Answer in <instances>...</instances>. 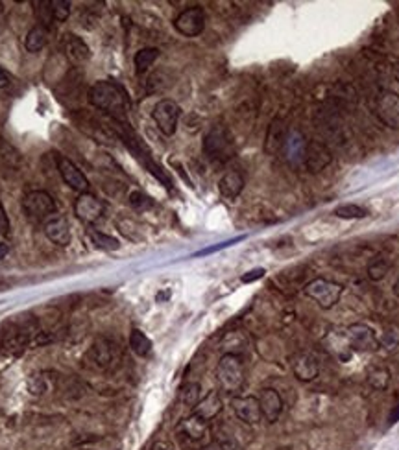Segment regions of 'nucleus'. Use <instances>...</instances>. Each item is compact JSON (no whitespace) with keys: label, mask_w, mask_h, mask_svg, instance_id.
Wrapping results in <instances>:
<instances>
[{"label":"nucleus","mask_w":399,"mask_h":450,"mask_svg":"<svg viewBox=\"0 0 399 450\" xmlns=\"http://www.w3.org/2000/svg\"><path fill=\"white\" fill-rule=\"evenodd\" d=\"M87 98H89V103H91L93 108L100 109L102 113L108 114L109 119H113L115 122L126 124L130 98H128V92L124 91V87L119 85L117 81H97L89 89V92H87Z\"/></svg>","instance_id":"f257e3e1"},{"label":"nucleus","mask_w":399,"mask_h":450,"mask_svg":"<svg viewBox=\"0 0 399 450\" xmlns=\"http://www.w3.org/2000/svg\"><path fill=\"white\" fill-rule=\"evenodd\" d=\"M217 382L220 386V391L226 395H237L240 389L244 388L246 380V371H244V362L240 358L239 354L235 353H226L220 356L217 364Z\"/></svg>","instance_id":"f03ea898"},{"label":"nucleus","mask_w":399,"mask_h":450,"mask_svg":"<svg viewBox=\"0 0 399 450\" xmlns=\"http://www.w3.org/2000/svg\"><path fill=\"white\" fill-rule=\"evenodd\" d=\"M303 294L309 299H313L322 310H331L340 301V297L344 294V286L340 283H335V280L318 277V279H313L311 283L305 285Z\"/></svg>","instance_id":"7ed1b4c3"},{"label":"nucleus","mask_w":399,"mask_h":450,"mask_svg":"<svg viewBox=\"0 0 399 450\" xmlns=\"http://www.w3.org/2000/svg\"><path fill=\"white\" fill-rule=\"evenodd\" d=\"M204 154L211 161L226 163L233 157V139L224 125H213L204 137Z\"/></svg>","instance_id":"20e7f679"},{"label":"nucleus","mask_w":399,"mask_h":450,"mask_svg":"<svg viewBox=\"0 0 399 450\" xmlns=\"http://www.w3.org/2000/svg\"><path fill=\"white\" fill-rule=\"evenodd\" d=\"M57 211L56 200L46 190H30L23 198V212L30 222L41 223Z\"/></svg>","instance_id":"39448f33"},{"label":"nucleus","mask_w":399,"mask_h":450,"mask_svg":"<svg viewBox=\"0 0 399 450\" xmlns=\"http://www.w3.org/2000/svg\"><path fill=\"white\" fill-rule=\"evenodd\" d=\"M179 116H182V108H179V103L171 100V98H163L152 109V119H154L157 130L165 137H172L177 132Z\"/></svg>","instance_id":"423d86ee"},{"label":"nucleus","mask_w":399,"mask_h":450,"mask_svg":"<svg viewBox=\"0 0 399 450\" xmlns=\"http://www.w3.org/2000/svg\"><path fill=\"white\" fill-rule=\"evenodd\" d=\"M373 111L376 116L381 120L382 124L392 127V130H399V94L398 92L385 89L379 91L373 102Z\"/></svg>","instance_id":"0eeeda50"},{"label":"nucleus","mask_w":399,"mask_h":450,"mask_svg":"<svg viewBox=\"0 0 399 450\" xmlns=\"http://www.w3.org/2000/svg\"><path fill=\"white\" fill-rule=\"evenodd\" d=\"M174 28H176L177 34L183 35V37H188V39L198 37L206 30V12H204V8H185L174 19Z\"/></svg>","instance_id":"6e6552de"},{"label":"nucleus","mask_w":399,"mask_h":450,"mask_svg":"<svg viewBox=\"0 0 399 450\" xmlns=\"http://www.w3.org/2000/svg\"><path fill=\"white\" fill-rule=\"evenodd\" d=\"M344 338H346L349 347L353 351H359V353H373V351L381 347L376 331L371 327L364 325V323L349 325L344 332Z\"/></svg>","instance_id":"1a4fd4ad"},{"label":"nucleus","mask_w":399,"mask_h":450,"mask_svg":"<svg viewBox=\"0 0 399 450\" xmlns=\"http://www.w3.org/2000/svg\"><path fill=\"white\" fill-rule=\"evenodd\" d=\"M75 214L80 222L87 223V225H93L97 223L98 220H102L104 214H106V203L102 200H98L97 196L91 194V192H86V194H80L75 201Z\"/></svg>","instance_id":"9d476101"},{"label":"nucleus","mask_w":399,"mask_h":450,"mask_svg":"<svg viewBox=\"0 0 399 450\" xmlns=\"http://www.w3.org/2000/svg\"><path fill=\"white\" fill-rule=\"evenodd\" d=\"M56 161H57V170H59V176H61L63 183L70 187L76 192H80V194H86L89 192V179L86 177V174L78 168V166L69 159V157H65V155L56 154Z\"/></svg>","instance_id":"9b49d317"},{"label":"nucleus","mask_w":399,"mask_h":450,"mask_svg":"<svg viewBox=\"0 0 399 450\" xmlns=\"http://www.w3.org/2000/svg\"><path fill=\"white\" fill-rule=\"evenodd\" d=\"M292 373L300 382H313L320 375V360L311 351H300L291 358Z\"/></svg>","instance_id":"f8f14e48"},{"label":"nucleus","mask_w":399,"mask_h":450,"mask_svg":"<svg viewBox=\"0 0 399 450\" xmlns=\"http://www.w3.org/2000/svg\"><path fill=\"white\" fill-rule=\"evenodd\" d=\"M231 408H233L237 419L246 425H259L262 419L259 399L253 395H235L231 399Z\"/></svg>","instance_id":"ddd939ff"},{"label":"nucleus","mask_w":399,"mask_h":450,"mask_svg":"<svg viewBox=\"0 0 399 450\" xmlns=\"http://www.w3.org/2000/svg\"><path fill=\"white\" fill-rule=\"evenodd\" d=\"M333 163V154L331 150L327 148V144L320 143V141H311L307 143V150H305V159H303V165L307 168L311 174H318L324 168Z\"/></svg>","instance_id":"4468645a"},{"label":"nucleus","mask_w":399,"mask_h":450,"mask_svg":"<svg viewBox=\"0 0 399 450\" xmlns=\"http://www.w3.org/2000/svg\"><path fill=\"white\" fill-rule=\"evenodd\" d=\"M257 399H259V406H261V413L264 421L270 422V425L280 421L285 402H283V397H281L278 389L262 388Z\"/></svg>","instance_id":"2eb2a0df"},{"label":"nucleus","mask_w":399,"mask_h":450,"mask_svg":"<svg viewBox=\"0 0 399 450\" xmlns=\"http://www.w3.org/2000/svg\"><path fill=\"white\" fill-rule=\"evenodd\" d=\"M179 432L193 443H211V428H209V422L200 419L198 416L191 413L188 417H185L182 422H179Z\"/></svg>","instance_id":"dca6fc26"},{"label":"nucleus","mask_w":399,"mask_h":450,"mask_svg":"<svg viewBox=\"0 0 399 450\" xmlns=\"http://www.w3.org/2000/svg\"><path fill=\"white\" fill-rule=\"evenodd\" d=\"M305 150H307V141H305L302 132L292 130V132L286 133L285 144H283V155H285V159L289 161L291 165H303Z\"/></svg>","instance_id":"f3484780"},{"label":"nucleus","mask_w":399,"mask_h":450,"mask_svg":"<svg viewBox=\"0 0 399 450\" xmlns=\"http://www.w3.org/2000/svg\"><path fill=\"white\" fill-rule=\"evenodd\" d=\"M224 410V400L222 395L218 393L217 389H213L209 393L204 397V399H200V402L193 408L194 416H198L200 419H204V421L211 422L213 419H217Z\"/></svg>","instance_id":"a211bd4d"},{"label":"nucleus","mask_w":399,"mask_h":450,"mask_svg":"<svg viewBox=\"0 0 399 450\" xmlns=\"http://www.w3.org/2000/svg\"><path fill=\"white\" fill-rule=\"evenodd\" d=\"M91 356L93 360L97 362L98 367H102V369H111L120 358L117 343L109 342V340H106V338L98 340V342L93 345Z\"/></svg>","instance_id":"6ab92c4d"},{"label":"nucleus","mask_w":399,"mask_h":450,"mask_svg":"<svg viewBox=\"0 0 399 450\" xmlns=\"http://www.w3.org/2000/svg\"><path fill=\"white\" fill-rule=\"evenodd\" d=\"M45 234L46 238L50 240L52 244L65 247L70 244L72 234H70V225L69 220L65 216H54L45 223Z\"/></svg>","instance_id":"aec40b11"},{"label":"nucleus","mask_w":399,"mask_h":450,"mask_svg":"<svg viewBox=\"0 0 399 450\" xmlns=\"http://www.w3.org/2000/svg\"><path fill=\"white\" fill-rule=\"evenodd\" d=\"M286 127L285 120L281 116H275L269 125V132H266V139H264V152L269 155H278L283 152V144L286 139Z\"/></svg>","instance_id":"412c9836"},{"label":"nucleus","mask_w":399,"mask_h":450,"mask_svg":"<svg viewBox=\"0 0 399 450\" xmlns=\"http://www.w3.org/2000/svg\"><path fill=\"white\" fill-rule=\"evenodd\" d=\"M244 185L246 179L239 170H228L220 177V181H218V190H220V194H222L224 198L235 200V198H239L240 192L244 190Z\"/></svg>","instance_id":"4be33fe9"},{"label":"nucleus","mask_w":399,"mask_h":450,"mask_svg":"<svg viewBox=\"0 0 399 450\" xmlns=\"http://www.w3.org/2000/svg\"><path fill=\"white\" fill-rule=\"evenodd\" d=\"M61 46L65 56L69 57L70 61L86 63L91 57V52H89V46L86 45V41L75 34L65 35V39L61 41Z\"/></svg>","instance_id":"5701e85b"},{"label":"nucleus","mask_w":399,"mask_h":450,"mask_svg":"<svg viewBox=\"0 0 399 450\" xmlns=\"http://www.w3.org/2000/svg\"><path fill=\"white\" fill-rule=\"evenodd\" d=\"M48 37H50V28H45L41 24H35L34 28H30V32L24 37V48L30 52V54H37L46 46L48 43Z\"/></svg>","instance_id":"b1692460"},{"label":"nucleus","mask_w":399,"mask_h":450,"mask_svg":"<svg viewBox=\"0 0 399 450\" xmlns=\"http://www.w3.org/2000/svg\"><path fill=\"white\" fill-rule=\"evenodd\" d=\"M157 57H159V48H155V46H146V48H141V50L135 54L133 57V65H135V72L139 76L144 74L146 70L157 61Z\"/></svg>","instance_id":"393cba45"},{"label":"nucleus","mask_w":399,"mask_h":450,"mask_svg":"<svg viewBox=\"0 0 399 450\" xmlns=\"http://www.w3.org/2000/svg\"><path fill=\"white\" fill-rule=\"evenodd\" d=\"M152 340H150L143 331H139V329H133L130 332V349L133 353L144 358V356H148L152 353Z\"/></svg>","instance_id":"a878e982"},{"label":"nucleus","mask_w":399,"mask_h":450,"mask_svg":"<svg viewBox=\"0 0 399 450\" xmlns=\"http://www.w3.org/2000/svg\"><path fill=\"white\" fill-rule=\"evenodd\" d=\"M390 266H392V263H390V258L387 255L373 256L370 264H368V277H370V280L379 283V280L385 279L388 272H390Z\"/></svg>","instance_id":"bb28decb"},{"label":"nucleus","mask_w":399,"mask_h":450,"mask_svg":"<svg viewBox=\"0 0 399 450\" xmlns=\"http://www.w3.org/2000/svg\"><path fill=\"white\" fill-rule=\"evenodd\" d=\"M333 214L342 220H362V218L370 216V211L357 203H344V205H338Z\"/></svg>","instance_id":"cd10ccee"},{"label":"nucleus","mask_w":399,"mask_h":450,"mask_svg":"<svg viewBox=\"0 0 399 450\" xmlns=\"http://www.w3.org/2000/svg\"><path fill=\"white\" fill-rule=\"evenodd\" d=\"M390 378H392L390 371H388L387 367H381V365H379V367H373V369L368 373V384H370L376 391H385V389L390 386Z\"/></svg>","instance_id":"c85d7f7f"},{"label":"nucleus","mask_w":399,"mask_h":450,"mask_svg":"<svg viewBox=\"0 0 399 450\" xmlns=\"http://www.w3.org/2000/svg\"><path fill=\"white\" fill-rule=\"evenodd\" d=\"M34 13L37 23L45 28H50L52 23H54V15H52V6L50 0H37L34 2Z\"/></svg>","instance_id":"c756f323"},{"label":"nucleus","mask_w":399,"mask_h":450,"mask_svg":"<svg viewBox=\"0 0 399 450\" xmlns=\"http://www.w3.org/2000/svg\"><path fill=\"white\" fill-rule=\"evenodd\" d=\"M89 238H91L93 244L97 245V247H100V249L115 251L120 247L119 240L113 238V236H109V234L106 233H100V231H95V229L89 231Z\"/></svg>","instance_id":"7c9ffc66"},{"label":"nucleus","mask_w":399,"mask_h":450,"mask_svg":"<svg viewBox=\"0 0 399 450\" xmlns=\"http://www.w3.org/2000/svg\"><path fill=\"white\" fill-rule=\"evenodd\" d=\"M200 399H202V388H200L198 382H188L185 384L182 389V400L183 405L188 406V408H194L198 405Z\"/></svg>","instance_id":"2f4dec72"},{"label":"nucleus","mask_w":399,"mask_h":450,"mask_svg":"<svg viewBox=\"0 0 399 450\" xmlns=\"http://www.w3.org/2000/svg\"><path fill=\"white\" fill-rule=\"evenodd\" d=\"M52 15H54V23H65L70 15V4L69 0H50Z\"/></svg>","instance_id":"473e14b6"},{"label":"nucleus","mask_w":399,"mask_h":450,"mask_svg":"<svg viewBox=\"0 0 399 450\" xmlns=\"http://www.w3.org/2000/svg\"><path fill=\"white\" fill-rule=\"evenodd\" d=\"M379 345L385 349H388V351H392V349L398 347L399 345V327L392 325V327H388V329H385L382 336L379 338Z\"/></svg>","instance_id":"72a5a7b5"},{"label":"nucleus","mask_w":399,"mask_h":450,"mask_svg":"<svg viewBox=\"0 0 399 450\" xmlns=\"http://www.w3.org/2000/svg\"><path fill=\"white\" fill-rule=\"evenodd\" d=\"M264 274H266V269L264 268L250 269V272H246V274L240 277V283H242V285H250V283H255V280L262 279V277H264Z\"/></svg>","instance_id":"f704fd0d"},{"label":"nucleus","mask_w":399,"mask_h":450,"mask_svg":"<svg viewBox=\"0 0 399 450\" xmlns=\"http://www.w3.org/2000/svg\"><path fill=\"white\" fill-rule=\"evenodd\" d=\"M215 441L220 444V449L222 450H240V444L237 443L233 438H229V436H220V438H217Z\"/></svg>","instance_id":"c9c22d12"},{"label":"nucleus","mask_w":399,"mask_h":450,"mask_svg":"<svg viewBox=\"0 0 399 450\" xmlns=\"http://www.w3.org/2000/svg\"><path fill=\"white\" fill-rule=\"evenodd\" d=\"M8 233H10V222H8V216H6V211H4V207H2V203H0V238H2V236H6Z\"/></svg>","instance_id":"e433bc0d"},{"label":"nucleus","mask_w":399,"mask_h":450,"mask_svg":"<svg viewBox=\"0 0 399 450\" xmlns=\"http://www.w3.org/2000/svg\"><path fill=\"white\" fill-rule=\"evenodd\" d=\"M239 240H242V236L240 238H235V240H229V242H224V244H218V245H213V247H207V249H202L196 253V256H202V255H209V253H215V251L222 249V247H228V245L235 244V242H239Z\"/></svg>","instance_id":"4c0bfd02"},{"label":"nucleus","mask_w":399,"mask_h":450,"mask_svg":"<svg viewBox=\"0 0 399 450\" xmlns=\"http://www.w3.org/2000/svg\"><path fill=\"white\" fill-rule=\"evenodd\" d=\"M398 421H399V405H396L392 408V411H390V416H388V425L392 427V425H396Z\"/></svg>","instance_id":"58836bf2"},{"label":"nucleus","mask_w":399,"mask_h":450,"mask_svg":"<svg viewBox=\"0 0 399 450\" xmlns=\"http://www.w3.org/2000/svg\"><path fill=\"white\" fill-rule=\"evenodd\" d=\"M10 81H12V78H10V74H8L6 70L0 67V89L2 87H8L10 85Z\"/></svg>","instance_id":"ea45409f"},{"label":"nucleus","mask_w":399,"mask_h":450,"mask_svg":"<svg viewBox=\"0 0 399 450\" xmlns=\"http://www.w3.org/2000/svg\"><path fill=\"white\" fill-rule=\"evenodd\" d=\"M8 253H10V245L4 244V242H0V260H2V258H6Z\"/></svg>","instance_id":"a19ab883"},{"label":"nucleus","mask_w":399,"mask_h":450,"mask_svg":"<svg viewBox=\"0 0 399 450\" xmlns=\"http://www.w3.org/2000/svg\"><path fill=\"white\" fill-rule=\"evenodd\" d=\"M392 290H393V296H396V297H398V299H399V279L396 280V285H393Z\"/></svg>","instance_id":"79ce46f5"},{"label":"nucleus","mask_w":399,"mask_h":450,"mask_svg":"<svg viewBox=\"0 0 399 450\" xmlns=\"http://www.w3.org/2000/svg\"><path fill=\"white\" fill-rule=\"evenodd\" d=\"M393 78H396V81L399 83V63L393 67Z\"/></svg>","instance_id":"37998d69"}]
</instances>
